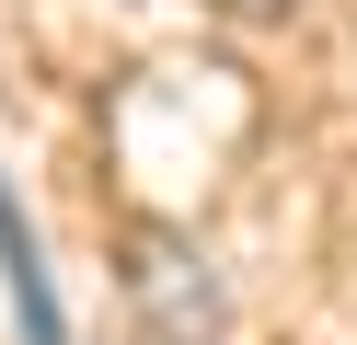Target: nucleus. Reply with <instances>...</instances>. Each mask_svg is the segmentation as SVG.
<instances>
[{"instance_id":"1","label":"nucleus","mask_w":357,"mask_h":345,"mask_svg":"<svg viewBox=\"0 0 357 345\" xmlns=\"http://www.w3.org/2000/svg\"><path fill=\"white\" fill-rule=\"evenodd\" d=\"M127 288H139L150 345H208V334H219V288L196 276V253H185V242H162V230L127 253Z\"/></svg>"},{"instance_id":"2","label":"nucleus","mask_w":357,"mask_h":345,"mask_svg":"<svg viewBox=\"0 0 357 345\" xmlns=\"http://www.w3.org/2000/svg\"><path fill=\"white\" fill-rule=\"evenodd\" d=\"M0 288L24 311V345H70V311H58V288H47V253H35V219H24L12 184H0Z\"/></svg>"},{"instance_id":"3","label":"nucleus","mask_w":357,"mask_h":345,"mask_svg":"<svg viewBox=\"0 0 357 345\" xmlns=\"http://www.w3.org/2000/svg\"><path fill=\"white\" fill-rule=\"evenodd\" d=\"M219 12H242V23H265V12H288V0H219Z\"/></svg>"}]
</instances>
